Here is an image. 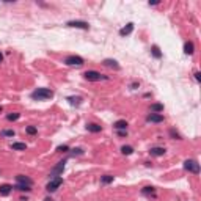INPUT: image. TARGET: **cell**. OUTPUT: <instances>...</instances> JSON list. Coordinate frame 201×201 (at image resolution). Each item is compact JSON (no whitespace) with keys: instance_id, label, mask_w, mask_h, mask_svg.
<instances>
[{"instance_id":"1","label":"cell","mask_w":201,"mask_h":201,"mask_svg":"<svg viewBox=\"0 0 201 201\" xmlns=\"http://www.w3.org/2000/svg\"><path fill=\"white\" fill-rule=\"evenodd\" d=\"M30 98L33 101H47L53 98V91L49 88H36L35 91L30 94Z\"/></svg>"},{"instance_id":"2","label":"cell","mask_w":201,"mask_h":201,"mask_svg":"<svg viewBox=\"0 0 201 201\" xmlns=\"http://www.w3.org/2000/svg\"><path fill=\"white\" fill-rule=\"evenodd\" d=\"M84 79L88 82H101V80H107L108 77L107 75H102L98 71H87V72H84Z\"/></svg>"},{"instance_id":"3","label":"cell","mask_w":201,"mask_h":201,"mask_svg":"<svg viewBox=\"0 0 201 201\" xmlns=\"http://www.w3.org/2000/svg\"><path fill=\"white\" fill-rule=\"evenodd\" d=\"M61 184H63V178H61V176H55V178H50V181L47 182V185H46V190L52 193V192H55V190H57V189H58V187H60Z\"/></svg>"},{"instance_id":"4","label":"cell","mask_w":201,"mask_h":201,"mask_svg":"<svg viewBox=\"0 0 201 201\" xmlns=\"http://www.w3.org/2000/svg\"><path fill=\"white\" fill-rule=\"evenodd\" d=\"M84 63H85V60L79 57V55H69V57L65 58V65H68V66H82Z\"/></svg>"},{"instance_id":"5","label":"cell","mask_w":201,"mask_h":201,"mask_svg":"<svg viewBox=\"0 0 201 201\" xmlns=\"http://www.w3.org/2000/svg\"><path fill=\"white\" fill-rule=\"evenodd\" d=\"M184 168L189 171V173H193V175H199V163L196 160H192V159H189V160L184 162Z\"/></svg>"},{"instance_id":"6","label":"cell","mask_w":201,"mask_h":201,"mask_svg":"<svg viewBox=\"0 0 201 201\" xmlns=\"http://www.w3.org/2000/svg\"><path fill=\"white\" fill-rule=\"evenodd\" d=\"M66 27H71V29H80V30H88L90 24L85 20H69L66 22Z\"/></svg>"},{"instance_id":"7","label":"cell","mask_w":201,"mask_h":201,"mask_svg":"<svg viewBox=\"0 0 201 201\" xmlns=\"http://www.w3.org/2000/svg\"><path fill=\"white\" fill-rule=\"evenodd\" d=\"M65 165H66V160H60L55 167L50 170V178H55V176H61V173L65 171Z\"/></svg>"},{"instance_id":"8","label":"cell","mask_w":201,"mask_h":201,"mask_svg":"<svg viewBox=\"0 0 201 201\" xmlns=\"http://www.w3.org/2000/svg\"><path fill=\"white\" fill-rule=\"evenodd\" d=\"M165 121V118H163V115H160V113H149L148 116H146V123H163Z\"/></svg>"},{"instance_id":"9","label":"cell","mask_w":201,"mask_h":201,"mask_svg":"<svg viewBox=\"0 0 201 201\" xmlns=\"http://www.w3.org/2000/svg\"><path fill=\"white\" fill-rule=\"evenodd\" d=\"M16 182L17 184H24V185H29V187H32L33 185V181L29 178V176H25V175H17L16 176Z\"/></svg>"},{"instance_id":"10","label":"cell","mask_w":201,"mask_h":201,"mask_svg":"<svg viewBox=\"0 0 201 201\" xmlns=\"http://www.w3.org/2000/svg\"><path fill=\"white\" fill-rule=\"evenodd\" d=\"M132 32H134V24L129 22L126 27H123V29L120 30V36H127V35H130Z\"/></svg>"},{"instance_id":"11","label":"cell","mask_w":201,"mask_h":201,"mask_svg":"<svg viewBox=\"0 0 201 201\" xmlns=\"http://www.w3.org/2000/svg\"><path fill=\"white\" fill-rule=\"evenodd\" d=\"M149 154H151V156H154V157H160V156L165 154V148L154 146V148H151V149H149Z\"/></svg>"},{"instance_id":"12","label":"cell","mask_w":201,"mask_h":201,"mask_svg":"<svg viewBox=\"0 0 201 201\" xmlns=\"http://www.w3.org/2000/svg\"><path fill=\"white\" fill-rule=\"evenodd\" d=\"M142 195H145V196H156V189H154V187H151V185H146V187H143V189H142Z\"/></svg>"},{"instance_id":"13","label":"cell","mask_w":201,"mask_h":201,"mask_svg":"<svg viewBox=\"0 0 201 201\" xmlns=\"http://www.w3.org/2000/svg\"><path fill=\"white\" fill-rule=\"evenodd\" d=\"M87 130L88 132H93V134H98V132L102 130V127L99 126V124H96V123H90V124H87Z\"/></svg>"},{"instance_id":"14","label":"cell","mask_w":201,"mask_h":201,"mask_svg":"<svg viewBox=\"0 0 201 201\" xmlns=\"http://www.w3.org/2000/svg\"><path fill=\"white\" fill-rule=\"evenodd\" d=\"M113 127L116 130H127V123L126 120H118L116 123H113Z\"/></svg>"},{"instance_id":"15","label":"cell","mask_w":201,"mask_h":201,"mask_svg":"<svg viewBox=\"0 0 201 201\" xmlns=\"http://www.w3.org/2000/svg\"><path fill=\"white\" fill-rule=\"evenodd\" d=\"M11 190H13V185H10V184H2V185H0V195H2V196L10 195Z\"/></svg>"},{"instance_id":"16","label":"cell","mask_w":201,"mask_h":201,"mask_svg":"<svg viewBox=\"0 0 201 201\" xmlns=\"http://www.w3.org/2000/svg\"><path fill=\"white\" fill-rule=\"evenodd\" d=\"M193 52H195V46H193L192 41H187V43L184 44V53L185 55H192Z\"/></svg>"},{"instance_id":"17","label":"cell","mask_w":201,"mask_h":201,"mask_svg":"<svg viewBox=\"0 0 201 201\" xmlns=\"http://www.w3.org/2000/svg\"><path fill=\"white\" fill-rule=\"evenodd\" d=\"M149 112L151 113H162L163 112V104H151Z\"/></svg>"},{"instance_id":"18","label":"cell","mask_w":201,"mask_h":201,"mask_svg":"<svg viewBox=\"0 0 201 201\" xmlns=\"http://www.w3.org/2000/svg\"><path fill=\"white\" fill-rule=\"evenodd\" d=\"M104 65L107 68H113V69H120V65H118L116 60H112V58H105L104 60Z\"/></svg>"},{"instance_id":"19","label":"cell","mask_w":201,"mask_h":201,"mask_svg":"<svg viewBox=\"0 0 201 201\" xmlns=\"http://www.w3.org/2000/svg\"><path fill=\"white\" fill-rule=\"evenodd\" d=\"M113 179H115V176H112V175H104V176H101V184H102V185L112 184Z\"/></svg>"},{"instance_id":"20","label":"cell","mask_w":201,"mask_h":201,"mask_svg":"<svg viewBox=\"0 0 201 201\" xmlns=\"http://www.w3.org/2000/svg\"><path fill=\"white\" fill-rule=\"evenodd\" d=\"M0 135H2L3 138H13V137L16 135V132L13 129H3L2 132H0Z\"/></svg>"},{"instance_id":"21","label":"cell","mask_w":201,"mask_h":201,"mask_svg":"<svg viewBox=\"0 0 201 201\" xmlns=\"http://www.w3.org/2000/svg\"><path fill=\"white\" fill-rule=\"evenodd\" d=\"M11 149H14V151H25L27 145L25 143H11Z\"/></svg>"},{"instance_id":"22","label":"cell","mask_w":201,"mask_h":201,"mask_svg":"<svg viewBox=\"0 0 201 201\" xmlns=\"http://www.w3.org/2000/svg\"><path fill=\"white\" fill-rule=\"evenodd\" d=\"M151 53H152V57H154V58H162V52H160V49H159L157 46L151 47Z\"/></svg>"},{"instance_id":"23","label":"cell","mask_w":201,"mask_h":201,"mask_svg":"<svg viewBox=\"0 0 201 201\" xmlns=\"http://www.w3.org/2000/svg\"><path fill=\"white\" fill-rule=\"evenodd\" d=\"M14 189L19 190V192H30V190H32V187L24 185V184H16V185H14Z\"/></svg>"},{"instance_id":"24","label":"cell","mask_w":201,"mask_h":201,"mask_svg":"<svg viewBox=\"0 0 201 201\" xmlns=\"http://www.w3.org/2000/svg\"><path fill=\"white\" fill-rule=\"evenodd\" d=\"M121 152H123L124 156H130V154L134 152V148H132V146H123V148H121Z\"/></svg>"},{"instance_id":"25","label":"cell","mask_w":201,"mask_h":201,"mask_svg":"<svg viewBox=\"0 0 201 201\" xmlns=\"http://www.w3.org/2000/svg\"><path fill=\"white\" fill-rule=\"evenodd\" d=\"M25 132L29 134V135H36V132H38V129L35 127V126H27L25 127Z\"/></svg>"},{"instance_id":"26","label":"cell","mask_w":201,"mask_h":201,"mask_svg":"<svg viewBox=\"0 0 201 201\" xmlns=\"http://www.w3.org/2000/svg\"><path fill=\"white\" fill-rule=\"evenodd\" d=\"M68 101H69V104L71 105H80V98H74V96H71V98H68Z\"/></svg>"},{"instance_id":"27","label":"cell","mask_w":201,"mask_h":201,"mask_svg":"<svg viewBox=\"0 0 201 201\" xmlns=\"http://www.w3.org/2000/svg\"><path fill=\"white\" fill-rule=\"evenodd\" d=\"M19 118H20V113H10V115H6V120H8V121H16V120H19Z\"/></svg>"},{"instance_id":"28","label":"cell","mask_w":201,"mask_h":201,"mask_svg":"<svg viewBox=\"0 0 201 201\" xmlns=\"http://www.w3.org/2000/svg\"><path fill=\"white\" fill-rule=\"evenodd\" d=\"M69 151H71V156H82V154H84V149H82V148H72Z\"/></svg>"},{"instance_id":"29","label":"cell","mask_w":201,"mask_h":201,"mask_svg":"<svg viewBox=\"0 0 201 201\" xmlns=\"http://www.w3.org/2000/svg\"><path fill=\"white\" fill-rule=\"evenodd\" d=\"M69 149H71V148H69L68 145H61V146L57 148V152H69Z\"/></svg>"},{"instance_id":"30","label":"cell","mask_w":201,"mask_h":201,"mask_svg":"<svg viewBox=\"0 0 201 201\" xmlns=\"http://www.w3.org/2000/svg\"><path fill=\"white\" fill-rule=\"evenodd\" d=\"M170 135H171L173 138H175V140H181V135H179L175 129H170Z\"/></svg>"},{"instance_id":"31","label":"cell","mask_w":201,"mask_h":201,"mask_svg":"<svg viewBox=\"0 0 201 201\" xmlns=\"http://www.w3.org/2000/svg\"><path fill=\"white\" fill-rule=\"evenodd\" d=\"M118 135H120V137H126L127 135V130H118Z\"/></svg>"},{"instance_id":"32","label":"cell","mask_w":201,"mask_h":201,"mask_svg":"<svg viewBox=\"0 0 201 201\" xmlns=\"http://www.w3.org/2000/svg\"><path fill=\"white\" fill-rule=\"evenodd\" d=\"M195 79H196V82L201 80V74H199V72H195Z\"/></svg>"},{"instance_id":"33","label":"cell","mask_w":201,"mask_h":201,"mask_svg":"<svg viewBox=\"0 0 201 201\" xmlns=\"http://www.w3.org/2000/svg\"><path fill=\"white\" fill-rule=\"evenodd\" d=\"M3 61V55H2V52H0V63Z\"/></svg>"},{"instance_id":"34","label":"cell","mask_w":201,"mask_h":201,"mask_svg":"<svg viewBox=\"0 0 201 201\" xmlns=\"http://www.w3.org/2000/svg\"><path fill=\"white\" fill-rule=\"evenodd\" d=\"M44 201H52V199H50V198H46V199H44Z\"/></svg>"},{"instance_id":"35","label":"cell","mask_w":201,"mask_h":201,"mask_svg":"<svg viewBox=\"0 0 201 201\" xmlns=\"http://www.w3.org/2000/svg\"><path fill=\"white\" fill-rule=\"evenodd\" d=\"M0 112H2V107H0Z\"/></svg>"}]
</instances>
